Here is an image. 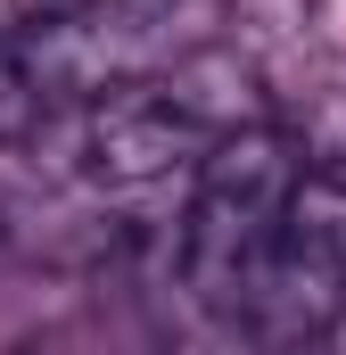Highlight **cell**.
<instances>
[{"label":"cell","mask_w":346,"mask_h":355,"mask_svg":"<svg viewBox=\"0 0 346 355\" xmlns=\"http://www.w3.org/2000/svg\"><path fill=\"white\" fill-rule=\"evenodd\" d=\"M91 0H0V25H17V33H33V25H58V17H75Z\"/></svg>","instance_id":"obj_6"},{"label":"cell","mask_w":346,"mask_h":355,"mask_svg":"<svg viewBox=\"0 0 346 355\" xmlns=\"http://www.w3.org/2000/svg\"><path fill=\"white\" fill-rule=\"evenodd\" d=\"M17 355H75V331H42V339H25Z\"/></svg>","instance_id":"obj_7"},{"label":"cell","mask_w":346,"mask_h":355,"mask_svg":"<svg viewBox=\"0 0 346 355\" xmlns=\"http://www.w3.org/2000/svg\"><path fill=\"white\" fill-rule=\"evenodd\" d=\"M50 223H58V207H50L25 174L0 166V240H33V232H50Z\"/></svg>","instance_id":"obj_5"},{"label":"cell","mask_w":346,"mask_h":355,"mask_svg":"<svg viewBox=\"0 0 346 355\" xmlns=\"http://www.w3.org/2000/svg\"><path fill=\"white\" fill-rule=\"evenodd\" d=\"M42 124H50V91H42V75H33L25 42H17V33H0V149L33 141Z\"/></svg>","instance_id":"obj_4"},{"label":"cell","mask_w":346,"mask_h":355,"mask_svg":"<svg viewBox=\"0 0 346 355\" xmlns=\"http://www.w3.org/2000/svg\"><path fill=\"white\" fill-rule=\"evenodd\" d=\"M297 149L248 124V132H223L198 166V198H190V223H181V281L215 306V314H239L256 265L272 257L280 223H289V198H297Z\"/></svg>","instance_id":"obj_1"},{"label":"cell","mask_w":346,"mask_h":355,"mask_svg":"<svg viewBox=\"0 0 346 355\" xmlns=\"http://www.w3.org/2000/svg\"><path fill=\"white\" fill-rule=\"evenodd\" d=\"M215 132L190 124L165 91H132V99H91L83 132H75V157H83L91 182L107 190H149L165 182L173 166H206Z\"/></svg>","instance_id":"obj_3"},{"label":"cell","mask_w":346,"mask_h":355,"mask_svg":"<svg viewBox=\"0 0 346 355\" xmlns=\"http://www.w3.org/2000/svg\"><path fill=\"white\" fill-rule=\"evenodd\" d=\"M215 25H223V0H91L17 42L50 99H99V91L165 83L181 58L215 50Z\"/></svg>","instance_id":"obj_2"}]
</instances>
